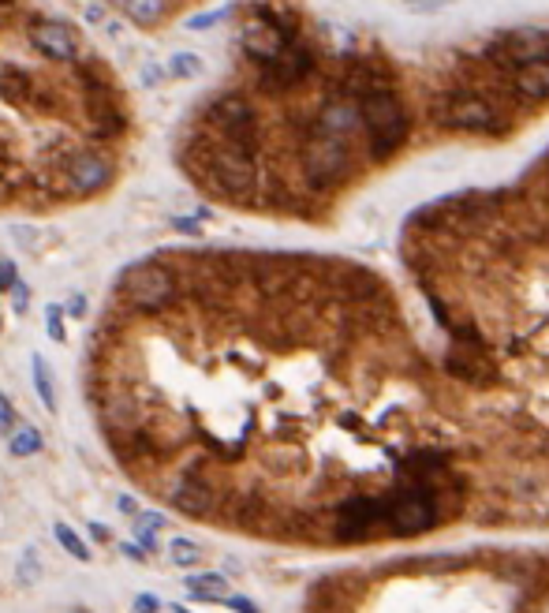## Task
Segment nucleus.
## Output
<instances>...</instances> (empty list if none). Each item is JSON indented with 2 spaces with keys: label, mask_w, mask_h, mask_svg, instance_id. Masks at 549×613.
Segmentation results:
<instances>
[{
  "label": "nucleus",
  "mask_w": 549,
  "mask_h": 613,
  "mask_svg": "<svg viewBox=\"0 0 549 613\" xmlns=\"http://www.w3.org/2000/svg\"><path fill=\"white\" fill-rule=\"evenodd\" d=\"M359 109H362L366 157L381 165V161H389L404 150V142L411 135V109L393 86L370 90L366 98H359Z\"/></svg>",
  "instance_id": "nucleus-1"
},
{
  "label": "nucleus",
  "mask_w": 549,
  "mask_h": 613,
  "mask_svg": "<svg viewBox=\"0 0 549 613\" xmlns=\"http://www.w3.org/2000/svg\"><path fill=\"white\" fill-rule=\"evenodd\" d=\"M434 120L445 131H464V135H489L501 139L512 131V120L497 94H479V90H445L434 105Z\"/></svg>",
  "instance_id": "nucleus-2"
},
{
  "label": "nucleus",
  "mask_w": 549,
  "mask_h": 613,
  "mask_svg": "<svg viewBox=\"0 0 549 613\" xmlns=\"http://www.w3.org/2000/svg\"><path fill=\"white\" fill-rule=\"evenodd\" d=\"M355 169V154H352V139L340 135H325V131H310L303 139L299 150V172L306 179L310 191H333L340 187Z\"/></svg>",
  "instance_id": "nucleus-3"
},
{
  "label": "nucleus",
  "mask_w": 549,
  "mask_h": 613,
  "mask_svg": "<svg viewBox=\"0 0 549 613\" xmlns=\"http://www.w3.org/2000/svg\"><path fill=\"white\" fill-rule=\"evenodd\" d=\"M210 128L217 131V139H225V142H235V147H247L259 154V113H254V105L240 94H225V98H217L210 105Z\"/></svg>",
  "instance_id": "nucleus-4"
},
{
  "label": "nucleus",
  "mask_w": 549,
  "mask_h": 613,
  "mask_svg": "<svg viewBox=\"0 0 549 613\" xmlns=\"http://www.w3.org/2000/svg\"><path fill=\"white\" fill-rule=\"evenodd\" d=\"M314 64H318V52L299 38L296 45H288L277 60L259 68V86L266 94H291V90H299L310 79Z\"/></svg>",
  "instance_id": "nucleus-5"
},
{
  "label": "nucleus",
  "mask_w": 549,
  "mask_h": 613,
  "mask_svg": "<svg viewBox=\"0 0 549 613\" xmlns=\"http://www.w3.org/2000/svg\"><path fill=\"white\" fill-rule=\"evenodd\" d=\"M164 501L179 509L183 516H213L217 513V486L203 467H179V472L164 482Z\"/></svg>",
  "instance_id": "nucleus-6"
},
{
  "label": "nucleus",
  "mask_w": 549,
  "mask_h": 613,
  "mask_svg": "<svg viewBox=\"0 0 549 613\" xmlns=\"http://www.w3.org/2000/svg\"><path fill=\"white\" fill-rule=\"evenodd\" d=\"M172 292H176L172 269L161 266V262H146V266L131 269V274L123 277V288H120V296L127 299L131 311H161V306L172 299Z\"/></svg>",
  "instance_id": "nucleus-7"
},
{
  "label": "nucleus",
  "mask_w": 549,
  "mask_h": 613,
  "mask_svg": "<svg viewBox=\"0 0 549 613\" xmlns=\"http://www.w3.org/2000/svg\"><path fill=\"white\" fill-rule=\"evenodd\" d=\"M116 165L101 150H71L60 161V187L68 195H98L113 184Z\"/></svg>",
  "instance_id": "nucleus-8"
},
{
  "label": "nucleus",
  "mask_w": 549,
  "mask_h": 613,
  "mask_svg": "<svg viewBox=\"0 0 549 613\" xmlns=\"http://www.w3.org/2000/svg\"><path fill=\"white\" fill-rule=\"evenodd\" d=\"M27 38L30 45L42 52V57L49 60H60V64H76L83 52H79V42H76V34H71L60 20H34L30 30H27Z\"/></svg>",
  "instance_id": "nucleus-9"
},
{
  "label": "nucleus",
  "mask_w": 549,
  "mask_h": 613,
  "mask_svg": "<svg viewBox=\"0 0 549 613\" xmlns=\"http://www.w3.org/2000/svg\"><path fill=\"white\" fill-rule=\"evenodd\" d=\"M505 86H508V94L516 98V101H523V105H542V101H549V57L516 64L505 76Z\"/></svg>",
  "instance_id": "nucleus-10"
},
{
  "label": "nucleus",
  "mask_w": 549,
  "mask_h": 613,
  "mask_svg": "<svg viewBox=\"0 0 549 613\" xmlns=\"http://www.w3.org/2000/svg\"><path fill=\"white\" fill-rule=\"evenodd\" d=\"M314 128L325 131V135H340V139H352L355 131H362V109L355 98L347 94H337L322 101V109L314 116Z\"/></svg>",
  "instance_id": "nucleus-11"
},
{
  "label": "nucleus",
  "mask_w": 549,
  "mask_h": 613,
  "mask_svg": "<svg viewBox=\"0 0 549 613\" xmlns=\"http://www.w3.org/2000/svg\"><path fill=\"white\" fill-rule=\"evenodd\" d=\"M187 591L195 594V599L203 602H217V599H228V580L221 572H203V576H187Z\"/></svg>",
  "instance_id": "nucleus-12"
},
{
  "label": "nucleus",
  "mask_w": 549,
  "mask_h": 613,
  "mask_svg": "<svg viewBox=\"0 0 549 613\" xmlns=\"http://www.w3.org/2000/svg\"><path fill=\"white\" fill-rule=\"evenodd\" d=\"M172 8V0H127V15H131V23L139 27H157L164 15H169Z\"/></svg>",
  "instance_id": "nucleus-13"
},
{
  "label": "nucleus",
  "mask_w": 549,
  "mask_h": 613,
  "mask_svg": "<svg viewBox=\"0 0 549 613\" xmlns=\"http://www.w3.org/2000/svg\"><path fill=\"white\" fill-rule=\"evenodd\" d=\"M164 71H169L172 79H195V76H203V60H198L195 52H172Z\"/></svg>",
  "instance_id": "nucleus-14"
},
{
  "label": "nucleus",
  "mask_w": 549,
  "mask_h": 613,
  "mask_svg": "<svg viewBox=\"0 0 549 613\" xmlns=\"http://www.w3.org/2000/svg\"><path fill=\"white\" fill-rule=\"evenodd\" d=\"M34 363V386H38V396H42V404L52 411L57 408V389H52V378H49V367H45V359L42 355H34L30 359Z\"/></svg>",
  "instance_id": "nucleus-15"
},
{
  "label": "nucleus",
  "mask_w": 549,
  "mask_h": 613,
  "mask_svg": "<svg viewBox=\"0 0 549 613\" xmlns=\"http://www.w3.org/2000/svg\"><path fill=\"white\" fill-rule=\"evenodd\" d=\"M169 557H172V565H179V569H195L198 561H203V550H198L191 538H172Z\"/></svg>",
  "instance_id": "nucleus-16"
},
{
  "label": "nucleus",
  "mask_w": 549,
  "mask_h": 613,
  "mask_svg": "<svg viewBox=\"0 0 549 613\" xmlns=\"http://www.w3.org/2000/svg\"><path fill=\"white\" fill-rule=\"evenodd\" d=\"M8 445H12L15 457H34V453H42V434H38L34 426H20V430L12 434Z\"/></svg>",
  "instance_id": "nucleus-17"
},
{
  "label": "nucleus",
  "mask_w": 549,
  "mask_h": 613,
  "mask_svg": "<svg viewBox=\"0 0 549 613\" xmlns=\"http://www.w3.org/2000/svg\"><path fill=\"white\" fill-rule=\"evenodd\" d=\"M52 535L60 538V546H64L71 557H76V561H90V546H86L83 538H79L76 531H71L68 524H52Z\"/></svg>",
  "instance_id": "nucleus-18"
},
{
  "label": "nucleus",
  "mask_w": 549,
  "mask_h": 613,
  "mask_svg": "<svg viewBox=\"0 0 549 613\" xmlns=\"http://www.w3.org/2000/svg\"><path fill=\"white\" fill-rule=\"evenodd\" d=\"M228 15H232V8H217V12L191 15V20H187V30H210V27L221 23V20H228Z\"/></svg>",
  "instance_id": "nucleus-19"
},
{
  "label": "nucleus",
  "mask_w": 549,
  "mask_h": 613,
  "mask_svg": "<svg viewBox=\"0 0 549 613\" xmlns=\"http://www.w3.org/2000/svg\"><path fill=\"white\" fill-rule=\"evenodd\" d=\"M64 311H68V306H49V311H45V330L52 333V340H68V333H64Z\"/></svg>",
  "instance_id": "nucleus-20"
},
{
  "label": "nucleus",
  "mask_w": 549,
  "mask_h": 613,
  "mask_svg": "<svg viewBox=\"0 0 549 613\" xmlns=\"http://www.w3.org/2000/svg\"><path fill=\"white\" fill-rule=\"evenodd\" d=\"M0 430H4V434H15V411H12V404H8V396L0 393Z\"/></svg>",
  "instance_id": "nucleus-21"
},
{
  "label": "nucleus",
  "mask_w": 549,
  "mask_h": 613,
  "mask_svg": "<svg viewBox=\"0 0 549 613\" xmlns=\"http://www.w3.org/2000/svg\"><path fill=\"white\" fill-rule=\"evenodd\" d=\"M15 284H20V277H15V266L8 259H0V292H12Z\"/></svg>",
  "instance_id": "nucleus-22"
},
{
  "label": "nucleus",
  "mask_w": 549,
  "mask_h": 613,
  "mask_svg": "<svg viewBox=\"0 0 549 613\" xmlns=\"http://www.w3.org/2000/svg\"><path fill=\"white\" fill-rule=\"evenodd\" d=\"M225 606H228V609H235V613H262L251 599H243V594H228Z\"/></svg>",
  "instance_id": "nucleus-23"
},
{
  "label": "nucleus",
  "mask_w": 549,
  "mask_h": 613,
  "mask_svg": "<svg viewBox=\"0 0 549 613\" xmlns=\"http://www.w3.org/2000/svg\"><path fill=\"white\" fill-rule=\"evenodd\" d=\"M135 524H142V528H150V531H161L164 524H169V520H164L161 513H139V520Z\"/></svg>",
  "instance_id": "nucleus-24"
},
{
  "label": "nucleus",
  "mask_w": 549,
  "mask_h": 613,
  "mask_svg": "<svg viewBox=\"0 0 549 613\" xmlns=\"http://www.w3.org/2000/svg\"><path fill=\"white\" fill-rule=\"evenodd\" d=\"M20 576L27 584H34V576H38V557H34V550H27V561L20 565Z\"/></svg>",
  "instance_id": "nucleus-25"
},
{
  "label": "nucleus",
  "mask_w": 549,
  "mask_h": 613,
  "mask_svg": "<svg viewBox=\"0 0 549 613\" xmlns=\"http://www.w3.org/2000/svg\"><path fill=\"white\" fill-rule=\"evenodd\" d=\"M161 609V602L154 599V594H139L135 599V613H157Z\"/></svg>",
  "instance_id": "nucleus-26"
},
{
  "label": "nucleus",
  "mask_w": 549,
  "mask_h": 613,
  "mask_svg": "<svg viewBox=\"0 0 549 613\" xmlns=\"http://www.w3.org/2000/svg\"><path fill=\"white\" fill-rule=\"evenodd\" d=\"M135 535H139V543H142L146 550H157V538H154V531H150V528H142V524H135Z\"/></svg>",
  "instance_id": "nucleus-27"
},
{
  "label": "nucleus",
  "mask_w": 549,
  "mask_h": 613,
  "mask_svg": "<svg viewBox=\"0 0 549 613\" xmlns=\"http://www.w3.org/2000/svg\"><path fill=\"white\" fill-rule=\"evenodd\" d=\"M12 296H15V306H20V311H27V303H30V288H27V284H15V288H12Z\"/></svg>",
  "instance_id": "nucleus-28"
},
{
  "label": "nucleus",
  "mask_w": 549,
  "mask_h": 613,
  "mask_svg": "<svg viewBox=\"0 0 549 613\" xmlns=\"http://www.w3.org/2000/svg\"><path fill=\"white\" fill-rule=\"evenodd\" d=\"M157 79H161V68L157 64H142V83L146 86H157Z\"/></svg>",
  "instance_id": "nucleus-29"
},
{
  "label": "nucleus",
  "mask_w": 549,
  "mask_h": 613,
  "mask_svg": "<svg viewBox=\"0 0 549 613\" xmlns=\"http://www.w3.org/2000/svg\"><path fill=\"white\" fill-rule=\"evenodd\" d=\"M83 311H86V299H83V296H71V303H68V314L83 318Z\"/></svg>",
  "instance_id": "nucleus-30"
},
{
  "label": "nucleus",
  "mask_w": 549,
  "mask_h": 613,
  "mask_svg": "<svg viewBox=\"0 0 549 613\" xmlns=\"http://www.w3.org/2000/svg\"><path fill=\"white\" fill-rule=\"evenodd\" d=\"M404 4H411V8H442V4H449V0H404Z\"/></svg>",
  "instance_id": "nucleus-31"
},
{
  "label": "nucleus",
  "mask_w": 549,
  "mask_h": 613,
  "mask_svg": "<svg viewBox=\"0 0 549 613\" xmlns=\"http://www.w3.org/2000/svg\"><path fill=\"white\" fill-rule=\"evenodd\" d=\"M101 15H105L101 4H90V8H86V20H90V23H101Z\"/></svg>",
  "instance_id": "nucleus-32"
},
{
  "label": "nucleus",
  "mask_w": 549,
  "mask_h": 613,
  "mask_svg": "<svg viewBox=\"0 0 549 613\" xmlns=\"http://www.w3.org/2000/svg\"><path fill=\"white\" fill-rule=\"evenodd\" d=\"M123 550H127V557H135V561H142V557H146V553H142V550H139V546H135V543H127V546H123Z\"/></svg>",
  "instance_id": "nucleus-33"
},
{
  "label": "nucleus",
  "mask_w": 549,
  "mask_h": 613,
  "mask_svg": "<svg viewBox=\"0 0 549 613\" xmlns=\"http://www.w3.org/2000/svg\"><path fill=\"white\" fill-rule=\"evenodd\" d=\"M108 4H120V8H127V0H108Z\"/></svg>",
  "instance_id": "nucleus-34"
},
{
  "label": "nucleus",
  "mask_w": 549,
  "mask_h": 613,
  "mask_svg": "<svg viewBox=\"0 0 549 613\" xmlns=\"http://www.w3.org/2000/svg\"><path fill=\"white\" fill-rule=\"evenodd\" d=\"M176 613H187V609H183V606H176Z\"/></svg>",
  "instance_id": "nucleus-35"
}]
</instances>
